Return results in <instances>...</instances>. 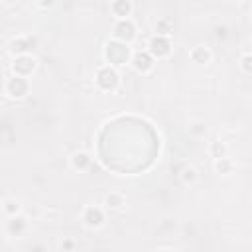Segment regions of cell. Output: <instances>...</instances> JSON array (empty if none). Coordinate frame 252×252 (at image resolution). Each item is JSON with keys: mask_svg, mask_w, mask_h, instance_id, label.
Masks as SVG:
<instances>
[{"mask_svg": "<svg viewBox=\"0 0 252 252\" xmlns=\"http://www.w3.org/2000/svg\"><path fill=\"white\" fill-rule=\"evenodd\" d=\"M130 57H132V49L126 45V43H120L116 39H110L104 47V59L108 61L110 67H120V65H126L130 63Z\"/></svg>", "mask_w": 252, "mask_h": 252, "instance_id": "obj_1", "label": "cell"}, {"mask_svg": "<svg viewBox=\"0 0 252 252\" xmlns=\"http://www.w3.org/2000/svg\"><path fill=\"white\" fill-rule=\"evenodd\" d=\"M94 83H96V87H98L100 91L112 93V91H116L118 85H120V73H118L114 67H110V65H102V67L96 69Z\"/></svg>", "mask_w": 252, "mask_h": 252, "instance_id": "obj_2", "label": "cell"}, {"mask_svg": "<svg viewBox=\"0 0 252 252\" xmlns=\"http://www.w3.org/2000/svg\"><path fill=\"white\" fill-rule=\"evenodd\" d=\"M112 37H114L116 41L128 45V43L134 41V37H136V24H134L130 18H126V20H116V22H114V28H112Z\"/></svg>", "mask_w": 252, "mask_h": 252, "instance_id": "obj_3", "label": "cell"}, {"mask_svg": "<svg viewBox=\"0 0 252 252\" xmlns=\"http://www.w3.org/2000/svg\"><path fill=\"white\" fill-rule=\"evenodd\" d=\"M171 41L169 37H163V35H152L150 41H148V53L154 57V59H165L171 55Z\"/></svg>", "mask_w": 252, "mask_h": 252, "instance_id": "obj_4", "label": "cell"}, {"mask_svg": "<svg viewBox=\"0 0 252 252\" xmlns=\"http://www.w3.org/2000/svg\"><path fill=\"white\" fill-rule=\"evenodd\" d=\"M4 91H6V94H8L10 98H16V100L26 98V96H28V93H30V81H28V79H24V77L12 75V77L6 81Z\"/></svg>", "mask_w": 252, "mask_h": 252, "instance_id": "obj_5", "label": "cell"}, {"mask_svg": "<svg viewBox=\"0 0 252 252\" xmlns=\"http://www.w3.org/2000/svg\"><path fill=\"white\" fill-rule=\"evenodd\" d=\"M35 67H37L35 57H32V55H20V57H16L14 63H12V73L18 75V77L28 79V77L35 71Z\"/></svg>", "mask_w": 252, "mask_h": 252, "instance_id": "obj_6", "label": "cell"}, {"mask_svg": "<svg viewBox=\"0 0 252 252\" xmlns=\"http://www.w3.org/2000/svg\"><path fill=\"white\" fill-rule=\"evenodd\" d=\"M130 65H132L138 73H150V71L154 69V65H156V59L144 49V51H136V53H132V57H130Z\"/></svg>", "mask_w": 252, "mask_h": 252, "instance_id": "obj_7", "label": "cell"}, {"mask_svg": "<svg viewBox=\"0 0 252 252\" xmlns=\"http://www.w3.org/2000/svg\"><path fill=\"white\" fill-rule=\"evenodd\" d=\"M83 222L89 228H98L104 222V211L96 205H87L83 209Z\"/></svg>", "mask_w": 252, "mask_h": 252, "instance_id": "obj_8", "label": "cell"}, {"mask_svg": "<svg viewBox=\"0 0 252 252\" xmlns=\"http://www.w3.org/2000/svg\"><path fill=\"white\" fill-rule=\"evenodd\" d=\"M33 45H35V39L33 37H16V39H12V43H10V53L12 55H16V57H20V55H30V51L33 49Z\"/></svg>", "mask_w": 252, "mask_h": 252, "instance_id": "obj_9", "label": "cell"}, {"mask_svg": "<svg viewBox=\"0 0 252 252\" xmlns=\"http://www.w3.org/2000/svg\"><path fill=\"white\" fill-rule=\"evenodd\" d=\"M28 230V219L24 215H16V217H10L8 224H6V232L10 236H22L24 232Z\"/></svg>", "mask_w": 252, "mask_h": 252, "instance_id": "obj_10", "label": "cell"}, {"mask_svg": "<svg viewBox=\"0 0 252 252\" xmlns=\"http://www.w3.org/2000/svg\"><path fill=\"white\" fill-rule=\"evenodd\" d=\"M132 10H134V6H132L130 0H114L110 4V12L116 20H126L132 14Z\"/></svg>", "mask_w": 252, "mask_h": 252, "instance_id": "obj_11", "label": "cell"}, {"mask_svg": "<svg viewBox=\"0 0 252 252\" xmlns=\"http://www.w3.org/2000/svg\"><path fill=\"white\" fill-rule=\"evenodd\" d=\"M189 57H191V61L193 63H199V65H207L209 61H211V51H209V47H205V45H195L193 49H191V53H189Z\"/></svg>", "mask_w": 252, "mask_h": 252, "instance_id": "obj_12", "label": "cell"}, {"mask_svg": "<svg viewBox=\"0 0 252 252\" xmlns=\"http://www.w3.org/2000/svg\"><path fill=\"white\" fill-rule=\"evenodd\" d=\"M91 165V156L87 152H75L71 156V167L77 171H85Z\"/></svg>", "mask_w": 252, "mask_h": 252, "instance_id": "obj_13", "label": "cell"}, {"mask_svg": "<svg viewBox=\"0 0 252 252\" xmlns=\"http://www.w3.org/2000/svg\"><path fill=\"white\" fill-rule=\"evenodd\" d=\"M154 30H156V35H163V37H169V33L173 32V20L171 18H159L158 22H156V26H154Z\"/></svg>", "mask_w": 252, "mask_h": 252, "instance_id": "obj_14", "label": "cell"}, {"mask_svg": "<svg viewBox=\"0 0 252 252\" xmlns=\"http://www.w3.org/2000/svg\"><path fill=\"white\" fill-rule=\"evenodd\" d=\"M104 205H106L108 209H122V207L126 205V199H124V195H120V193H108V195L104 197Z\"/></svg>", "mask_w": 252, "mask_h": 252, "instance_id": "obj_15", "label": "cell"}, {"mask_svg": "<svg viewBox=\"0 0 252 252\" xmlns=\"http://www.w3.org/2000/svg\"><path fill=\"white\" fill-rule=\"evenodd\" d=\"M2 211H4L8 217H16V215H20V211H22V203H20L18 199L10 197V199H6V201H4Z\"/></svg>", "mask_w": 252, "mask_h": 252, "instance_id": "obj_16", "label": "cell"}, {"mask_svg": "<svg viewBox=\"0 0 252 252\" xmlns=\"http://www.w3.org/2000/svg\"><path fill=\"white\" fill-rule=\"evenodd\" d=\"M232 169H234L232 159H228V158L215 159V171H217V173H220V175H228V173H232Z\"/></svg>", "mask_w": 252, "mask_h": 252, "instance_id": "obj_17", "label": "cell"}, {"mask_svg": "<svg viewBox=\"0 0 252 252\" xmlns=\"http://www.w3.org/2000/svg\"><path fill=\"white\" fill-rule=\"evenodd\" d=\"M209 154H211V158H215V159L226 158V146H224V142L215 140V142L211 144V148H209Z\"/></svg>", "mask_w": 252, "mask_h": 252, "instance_id": "obj_18", "label": "cell"}, {"mask_svg": "<svg viewBox=\"0 0 252 252\" xmlns=\"http://www.w3.org/2000/svg\"><path fill=\"white\" fill-rule=\"evenodd\" d=\"M195 179H197V169L191 167V165L183 167V171H181V181H183L185 185H189V183H193Z\"/></svg>", "mask_w": 252, "mask_h": 252, "instance_id": "obj_19", "label": "cell"}, {"mask_svg": "<svg viewBox=\"0 0 252 252\" xmlns=\"http://www.w3.org/2000/svg\"><path fill=\"white\" fill-rule=\"evenodd\" d=\"M242 71H244V75H250L252 73V55L250 53H244L242 55Z\"/></svg>", "mask_w": 252, "mask_h": 252, "instance_id": "obj_20", "label": "cell"}, {"mask_svg": "<svg viewBox=\"0 0 252 252\" xmlns=\"http://www.w3.org/2000/svg\"><path fill=\"white\" fill-rule=\"evenodd\" d=\"M189 130H191V134L201 136V134H205V132H207V126H205L203 122H195V124H191V126H189Z\"/></svg>", "mask_w": 252, "mask_h": 252, "instance_id": "obj_21", "label": "cell"}, {"mask_svg": "<svg viewBox=\"0 0 252 252\" xmlns=\"http://www.w3.org/2000/svg\"><path fill=\"white\" fill-rule=\"evenodd\" d=\"M215 35H217L219 39L226 37V28H224V26H217V28H215Z\"/></svg>", "mask_w": 252, "mask_h": 252, "instance_id": "obj_22", "label": "cell"}, {"mask_svg": "<svg viewBox=\"0 0 252 252\" xmlns=\"http://www.w3.org/2000/svg\"><path fill=\"white\" fill-rule=\"evenodd\" d=\"M61 246H63V250H65V252H71V250H73V246H75V242H73L71 238H67V240L61 244Z\"/></svg>", "mask_w": 252, "mask_h": 252, "instance_id": "obj_23", "label": "cell"}, {"mask_svg": "<svg viewBox=\"0 0 252 252\" xmlns=\"http://www.w3.org/2000/svg\"><path fill=\"white\" fill-rule=\"evenodd\" d=\"M32 252H45V246H43V244H35V246L32 248Z\"/></svg>", "mask_w": 252, "mask_h": 252, "instance_id": "obj_24", "label": "cell"}, {"mask_svg": "<svg viewBox=\"0 0 252 252\" xmlns=\"http://www.w3.org/2000/svg\"><path fill=\"white\" fill-rule=\"evenodd\" d=\"M158 252H175V250H171V248H161V250H158Z\"/></svg>", "mask_w": 252, "mask_h": 252, "instance_id": "obj_25", "label": "cell"}]
</instances>
